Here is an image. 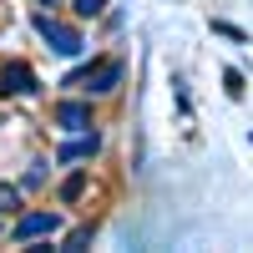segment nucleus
<instances>
[{
    "mask_svg": "<svg viewBox=\"0 0 253 253\" xmlns=\"http://www.w3.org/2000/svg\"><path fill=\"white\" fill-rule=\"evenodd\" d=\"M56 126H61V132H86V126H96V122H91L86 101H61V107H56Z\"/></svg>",
    "mask_w": 253,
    "mask_h": 253,
    "instance_id": "39448f33",
    "label": "nucleus"
},
{
    "mask_svg": "<svg viewBox=\"0 0 253 253\" xmlns=\"http://www.w3.org/2000/svg\"><path fill=\"white\" fill-rule=\"evenodd\" d=\"M41 5H61V0H41Z\"/></svg>",
    "mask_w": 253,
    "mask_h": 253,
    "instance_id": "9b49d317",
    "label": "nucleus"
},
{
    "mask_svg": "<svg viewBox=\"0 0 253 253\" xmlns=\"http://www.w3.org/2000/svg\"><path fill=\"white\" fill-rule=\"evenodd\" d=\"M122 76H126V66H122V61H96V66L76 71L66 86H81L86 96H107V91H117V86H122Z\"/></svg>",
    "mask_w": 253,
    "mask_h": 253,
    "instance_id": "f257e3e1",
    "label": "nucleus"
},
{
    "mask_svg": "<svg viewBox=\"0 0 253 253\" xmlns=\"http://www.w3.org/2000/svg\"><path fill=\"white\" fill-rule=\"evenodd\" d=\"M10 208H20V193L5 182V187H0V213H10Z\"/></svg>",
    "mask_w": 253,
    "mask_h": 253,
    "instance_id": "1a4fd4ad",
    "label": "nucleus"
},
{
    "mask_svg": "<svg viewBox=\"0 0 253 253\" xmlns=\"http://www.w3.org/2000/svg\"><path fill=\"white\" fill-rule=\"evenodd\" d=\"M101 10H107V0H76V15H81V20H91V15H101Z\"/></svg>",
    "mask_w": 253,
    "mask_h": 253,
    "instance_id": "6e6552de",
    "label": "nucleus"
},
{
    "mask_svg": "<svg viewBox=\"0 0 253 253\" xmlns=\"http://www.w3.org/2000/svg\"><path fill=\"white\" fill-rule=\"evenodd\" d=\"M51 233H61V213H26L10 228L15 243H36V238H51Z\"/></svg>",
    "mask_w": 253,
    "mask_h": 253,
    "instance_id": "f03ea898",
    "label": "nucleus"
},
{
    "mask_svg": "<svg viewBox=\"0 0 253 253\" xmlns=\"http://www.w3.org/2000/svg\"><path fill=\"white\" fill-rule=\"evenodd\" d=\"M81 193H86V172H71L66 182H61V203H76Z\"/></svg>",
    "mask_w": 253,
    "mask_h": 253,
    "instance_id": "0eeeda50",
    "label": "nucleus"
},
{
    "mask_svg": "<svg viewBox=\"0 0 253 253\" xmlns=\"http://www.w3.org/2000/svg\"><path fill=\"white\" fill-rule=\"evenodd\" d=\"M0 91H5V96H36L41 81H36V71L26 66V61H10V66L0 71Z\"/></svg>",
    "mask_w": 253,
    "mask_h": 253,
    "instance_id": "20e7f679",
    "label": "nucleus"
},
{
    "mask_svg": "<svg viewBox=\"0 0 253 253\" xmlns=\"http://www.w3.org/2000/svg\"><path fill=\"white\" fill-rule=\"evenodd\" d=\"M96 147H101V137L86 126V132H76V142L61 147V162H86V157H96Z\"/></svg>",
    "mask_w": 253,
    "mask_h": 253,
    "instance_id": "423d86ee",
    "label": "nucleus"
},
{
    "mask_svg": "<svg viewBox=\"0 0 253 253\" xmlns=\"http://www.w3.org/2000/svg\"><path fill=\"white\" fill-rule=\"evenodd\" d=\"M36 31H41V41H51V51H61V56H76L81 46H86L71 26H61V20H51V15H36Z\"/></svg>",
    "mask_w": 253,
    "mask_h": 253,
    "instance_id": "7ed1b4c3",
    "label": "nucleus"
},
{
    "mask_svg": "<svg viewBox=\"0 0 253 253\" xmlns=\"http://www.w3.org/2000/svg\"><path fill=\"white\" fill-rule=\"evenodd\" d=\"M86 243H91V228H76V233L66 238V248H86Z\"/></svg>",
    "mask_w": 253,
    "mask_h": 253,
    "instance_id": "9d476101",
    "label": "nucleus"
}]
</instances>
